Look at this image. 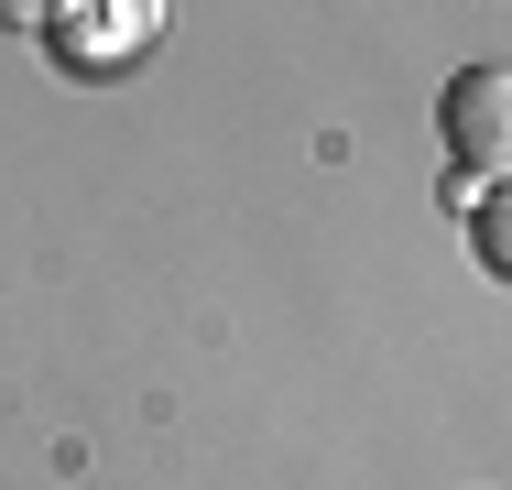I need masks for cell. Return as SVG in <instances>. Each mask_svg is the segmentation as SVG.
Segmentation results:
<instances>
[{
	"label": "cell",
	"mask_w": 512,
	"mask_h": 490,
	"mask_svg": "<svg viewBox=\"0 0 512 490\" xmlns=\"http://www.w3.org/2000/svg\"><path fill=\"white\" fill-rule=\"evenodd\" d=\"M436 142L469 186H512V66H458L436 98Z\"/></svg>",
	"instance_id": "6da1fadb"
},
{
	"label": "cell",
	"mask_w": 512,
	"mask_h": 490,
	"mask_svg": "<svg viewBox=\"0 0 512 490\" xmlns=\"http://www.w3.org/2000/svg\"><path fill=\"white\" fill-rule=\"evenodd\" d=\"M469 240H480V262L512 284V186H480V207H469Z\"/></svg>",
	"instance_id": "7a4b0ae2"
},
{
	"label": "cell",
	"mask_w": 512,
	"mask_h": 490,
	"mask_svg": "<svg viewBox=\"0 0 512 490\" xmlns=\"http://www.w3.org/2000/svg\"><path fill=\"white\" fill-rule=\"evenodd\" d=\"M55 11H66V0H0V22H11V33H33V22H55Z\"/></svg>",
	"instance_id": "3957f363"
}]
</instances>
